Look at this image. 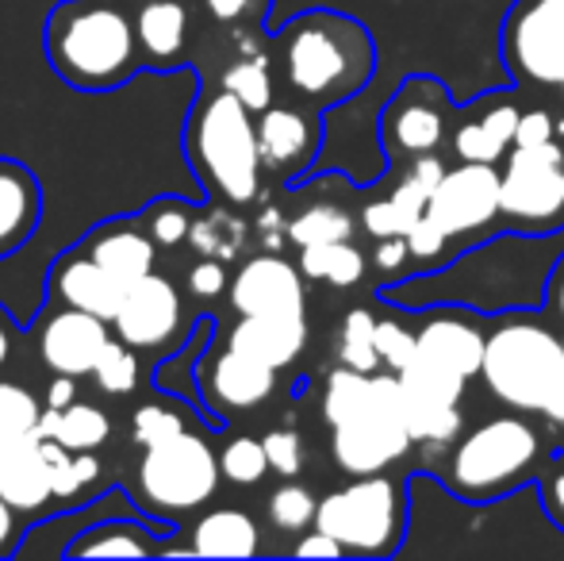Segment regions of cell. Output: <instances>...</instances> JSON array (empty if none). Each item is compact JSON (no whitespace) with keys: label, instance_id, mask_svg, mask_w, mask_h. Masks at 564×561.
<instances>
[{"label":"cell","instance_id":"cell-51","mask_svg":"<svg viewBox=\"0 0 564 561\" xmlns=\"http://www.w3.org/2000/svg\"><path fill=\"white\" fill-rule=\"evenodd\" d=\"M261 4H265V0H204L208 15H212V20H219V23H238V20H246V15L261 12Z\"/></svg>","mask_w":564,"mask_h":561},{"label":"cell","instance_id":"cell-25","mask_svg":"<svg viewBox=\"0 0 564 561\" xmlns=\"http://www.w3.org/2000/svg\"><path fill=\"white\" fill-rule=\"evenodd\" d=\"M85 255H93L108 273H116L123 284L147 278L154 273V258H158V242L150 239L147 227H139L134 219H112L100 231H93L85 239Z\"/></svg>","mask_w":564,"mask_h":561},{"label":"cell","instance_id":"cell-7","mask_svg":"<svg viewBox=\"0 0 564 561\" xmlns=\"http://www.w3.org/2000/svg\"><path fill=\"white\" fill-rule=\"evenodd\" d=\"M315 527L346 547V558H392L408 535V485L392 473L354 477L319 500Z\"/></svg>","mask_w":564,"mask_h":561},{"label":"cell","instance_id":"cell-50","mask_svg":"<svg viewBox=\"0 0 564 561\" xmlns=\"http://www.w3.org/2000/svg\"><path fill=\"white\" fill-rule=\"evenodd\" d=\"M292 554H300V558H346V547L335 539V535H327V531H307L304 539L292 547Z\"/></svg>","mask_w":564,"mask_h":561},{"label":"cell","instance_id":"cell-37","mask_svg":"<svg viewBox=\"0 0 564 561\" xmlns=\"http://www.w3.org/2000/svg\"><path fill=\"white\" fill-rule=\"evenodd\" d=\"M93 377H97V389L108 392V397H127V392H134V385H139V358H134V346H127L123 338H119V343L112 338V343L105 346V354H100Z\"/></svg>","mask_w":564,"mask_h":561},{"label":"cell","instance_id":"cell-17","mask_svg":"<svg viewBox=\"0 0 564 561\" xmlns=\"http://www.w3.org/2000/svg\"><path fill=\"white\" fill-rule=\"evenodd\" d=\"M108 343H112L108 320L82 312V308H58L39 323V358L46 362L51 374L93 377Z\"/></svg>","mask_w":564,"mask_h":561},{"label":"cell","instance_id":"cell-9","mask_svg":"<svg viewBox=\"0 0 564 561\" xmlns=\"http://www.w3.org/2000/svg\"><path fill=\"white\" fill-rule=\"evenodd\" d=\"M219 477H224V465H219L216 450L208 446V439L196 431H181L158 446H147V454H142V504L165 511V516L196 511L216 496Z\"/></svg>","mask_w":564,"mask_h":561},{"label":"cell","instance_id":"cell-31","mask_svg":"<svg viewBox=\"0 0 564 561\" xmlns=\"http://www.w3.org/2000/svg\"><path fill=\"white\" fill-rule=\"evenodd\" d=\"M465 377L449 374V369L434 366V362L426 358H411L408 366L400 369V389L408 400H419V404H460V397H465Z\"/></svg>","mask_w":564,"mask_h":561},{"label":"cell","instance_id":"cell-3","mask_svg":"<svg viewBox=\"0 0 564 561\" xmlns=\"http://www.w3.org/2000/svg\"><path fill=\"white\" fill-rule=\"evenodd\" d=\"M276 58L296 97H304L312 108H335L369 85L377 69V46L361 20L330 8H312L276 31Z\"/></svg>","mask_w":564,"mask_h":561},{"label":"cell","instance_id":"cell-12","mask_svg":"<svg viewBox=\"0 0 564 561\" xmlns=\"http://www.w3.org/2000/svg\"><path fill=\"white\" fill-rule=\"evenodd\" d=\"M449 93L438 77L415 74L392 93L380 116V142L388 158L438 154L449 131Z\"/></svg>","mask_w":564,"mask_h":561},{"label":"cell","instance_id":"cell-6","mask_svg":"<svg viewBox=\"0 0 564 561\" xmlns=\"http://www.w3.org/2000/svg\"><path fill=\"white\" fill-rule=\"evenodd\" d=\"M185 154L193 162L204 188L219 193L230 204H250L261 188V147L253 112L235 97L219 89L216 97H204L188 116Z\"/></svg>","mask_w":564,"mask_h":561},{"label":"cell","instance_id":"cell-32","mask_svg":"<svg viewBox=\"0 0 564 561\" xmlns=\"http://www.w3.org/2000/svg\"><path fill=\"white\" fill-rule=\"evenodd\" d=\"M338 358L341 366L361 369V374H377L380 366V350H377V315L365 312V308H354L346 312L338 331Z\"/></svg>","mask_w":564,"mask_h":561},{"label":"cell","instance_id":"cell-41","mask_svg":"<svg viewBox=\"0 0 564 561\" xmlns=\"http://www.w3.org/2000/svg\"><path fill=\"white\" fill-rule=\"evenodd\" d=\"M185 431V420H181V412H173V408H158V404H147V408H134L131 416V439L139 442V446H158V442L173 439V434Z\"/></svg>","mask_w":564,"mask_h":561},{"label":"cell","instance_id":"cell-24","mask_svg":"<svg viewBox=\"0 0 564 561\" xmlns=\"http://www.w3.org/2000/svg\"><path fill=\"white\" fill-rule=\"evenodd\" d=\"M43 216V188L23 162L0 158V258L15 255L35 235Z\"/></svg>","mask_w":564,"mask_h":561},{"label":"cell","instance_id":"cell-13","mask_svg":"<svg viewBox=\"0 0 564 561\" xmlns=\"http://www.w3.org/2000/svg\"><path fill=\"white\" fill-rule=\"evenodd\" d=\"M116 335L134 350H170L188 323V308L181 289L162 273L131 281L123 304L116 312Z\"/></svg>","mask_w":564,"mask_h":561},{"label":"cell","instance_id":"cell-26","mask_svg":"<svg viewBox=\"0 0 564 561\" xmlns=\"http://www.w3.org/2000/svg\"><path fill=\"white\" fill-rule=\"evenodd\" d=\"M139 23V46L147 69L170 74L185 62L188 54V12L181 0H150L134 12Z\"/></svg>","mask_w":564,"mask_h":561},{"label":"cell","instance_id":"cell-10","mask_svg":"<svg viewBox=\"0 0 564 561\" xmlns=\"http://www.w3.org/2000/svg\"><path fill=\"white\" fill-rule=\"evenodd\" d=\"M499 219L511 231L550 235L564 227V150L511 147L499 170Z\"/></svg>","mask_w":564,"mask_h":561},{"label":"cell","instance_id":"cell-30","mask_svg":"<svg viewBox=\"0 0 564 561\" xmlns=\"http://www.w3.org/2000/svg\"><path fill=\"white\" fill-rule=\"evenodd\" d=\"M300 270L312 281H327V284H335V289H354V284H361L369 262H365V255L354 242L341 239V242L300 247Z\"/></svg>","mask_w":564,"mask_h":561},{"label":"cell","instance_id":"cell-45","mask_svg":"<svg viewBox=\"0 0 564 561\" xmlns=\"http://www.w3.org/2000/svg\"><path fill=\"white\" fill-rule=\"evenodd\" d=\"M224 289H230L224 258H200V262L188 270V292H193L196 300H216Z\"/></svg>","mask_w":564,"mask_h":561},{"label":"cell","instance_id":"cell-29","mask_svg":"<svg viewBox=\"0 0 564 561\" xmlns=\"http://www.w3.org/2000/svg\"><path fill=\"white\" fill-rule=\"evenodd\" d=\"M158 554L154 535L134 519H105L66 547V558H147Z\"/></svg>","mask_w":564,"mask_h":561},{"label":"cell","instance_id":"cell-43","mask_svg":"<svg viewBox=\"0 0 564 561\" xmlns=\"http://www.w3.org/2000/svg\"><path fill=\"white\" fill-rule=\"evenodd\" d=\"M265 454H269V470L281 473V477H296L304 470V442L296 431H269L265 439Z\"/></svg>","mask_w":564,"mask_h":561},{"label":"cell","instance_id":"cell-11","mask_svg":"<svg viewBox=\"0 0 564 561\" xmlns=\"http://www.w3.org/2000/svg\"><path fill=\"white\" fill-rule=\"evenodd\" d=\"M499 51L514 82L564 93V0H514Z\"/></svg>","mask_w":564,"mask_h":561},{"label":"cell","instance_id":"cell-35","mask_svg":"<svg viewBox=\"0 0 564 561\" xmlns=\"http://www.w3.org/2000/svg\"><path fill=\"white\" fill-rule=\"evenodd\" d=\"M242 235H246L242 219L227 216V212H208L204 219H193L188 239H193V247L204 258H230L242 247Z\"/></svg>","mask_w":564,"mask_h":561},{"label":"cell","instance_id":"cell-15","mask_svg":"<svg viewBox=\"0 0 564 561\" xmlns=\"http://www.w3.org/2000/svg\"><path fill=\"white\" fill-rule=\"evenodd\" d=\"M196 389H200L204 404L216 416L253 412V408H261L276 392V369L235 350V346H224V350L200 358Z\"/></svg>","mask_w":564,"mask_h":561},{"label":"cell","instance_id":"cell-36","mask_svg":"<svg viewBox=\"0 0 564 561\" xmlns=\"http://www.w3.org/2000/svg\"><path fill=\"white\" fill-rule=\"evenodd\" d=\"M224 89L235 93L253 116L265 112L269 100H273V77L265 69V58H238L224 74Z\"/></svg>","mask_w":564,"mask_h":561},{"label":"cell","instance_id":"cell-18","mask_svg":"<svg viewBox=\"0 0 564 561\" xmlns=\"http://www.w3.org/2000/svg\"><path fill=\"white\" fill-rule=\"evenodd\" d=\"M227 296L238 315H261V312L307 315L304 270L284 262L281 255L250 258V262L238 270V278L230 281Z\"/></svg>","mask_w":564,"mask_h":561},{"label":"cell","instance_id":"cell-20","mask_svg":"<svg viewBox=\"0 0 564 561\" xmlns=\"http://www.w3.org/2000/svg\"><path fill=\"white\" fill-rule=\"evenodd\" d=\"M46 292H51V304L58 300L62 308H82V312H93L112 323L119 304H123L127 284L119 281L116 273H108L97 258L77 247V250H69V255H62V262L51 270Z\"/></svg>","mask_w":564,"mask_h":561},{"label":"cell","instance_id":"cell-55","mask_svg":"<svg viewBox=\"0 0 564 561\" xmlns=\"http://www.w3.org/2000/svg\"><path fill=\"white\" fill-rule=\"evenodd\" d=\"M12 350H15V331H12V320H8V312L0 308V366L12 358Z\"/></svg>","mask_w":564,"mask_h":561},{"label":"cell","instance_id":"cell-46","mask_svg":"<svg viewBox=\"0 0 564 561\" xmlns=\"http://www.w3.org/2000/svg\"><path fill=\"white\" fill-rule=\"evenodd\" d=\"M361 227L372 235V239H392V235H403V219L400 212H395L392 196H384V201H369L361 212Z\"/></svg>","mask_w":564,"mask_h":561},{"label":"cell","instance_id":"cell-27","mask_svg":"<svg viewBox=\"0 0 564 561\" xmlns=\"http://www.w3.org/2000/svg\"><path fill=\"white\" fill-rule=\"evenodd\" d=\"M188 550L200 558H253L261 550V531L246 511L216 508L193 527Z\"/></svg>","mask_w":564,"mask_h":561},{"label":"cell","instance_id":"cell-2","mask_svg":"<svg viewBox=\"0 0 564 561\" xmlns=\"http://www.w3.org/2000/svg\"><path fill=\"white\" fill-rule=\"evenodd\" d=\"M51 69L82 93H108L147 69L127 0H62L43 28Z\"/></svg>","mask_w":564,"mask_h":561},{"label":"cell","instance_id":"cell-23","mask_svg":"<svg viewBox=\"0 0 564 561\" xmlns=\"http://www.w3.org/2000/svg\"><path fill=\"white\" fill-rule=\"evenodd\" d=\"M522 112L503 97H480L473 112L465 116L457 131H453V150L460 162H503L507 150L514 147V131H519Z\"/></svg>","mask_w":564,"mask_h":561},{"label":"cell","instance_id":"cell-47","mask_svg":"<svg viewBox=\"0 0 564 561\" xmlns=\"http://www.w3.org/2000/svg\"><path fill=\"white\" fill-rule=\"evenodd\" d=\"M545 142H557V120L545 108L522 112L519 131H514V147H545Z\"/></svg>","mask_w":564,"mask_h":561},{"label":"cell","instance_id":"cell-1","mask_svg":"<svg viewBox=\"0 0 564 561\" xmlns=\"http://www.w3.org/2000/svg\"><path fill=\"white\" fill-rule=\"evenodd\" d=\"M564 255V227L550 235L507 231L499 239L465 250L442 270L419 273V281L438 284V304H460L484 315L530 312L545 308L550 273Z\"/></svg>","mask_w":564,"mask_h":561},{"label":"cell","instance_id":"cell-8","mask_svg":"<svg viewBox=\"0 0 564 561\" xmlns=\"http://www.w3.org/2000/svg\"><path fill=\"white\" fill-rule=\"evenodd\" d=\"M415 446L403 423V389L400 374L384 369L372 374V397L357 416L346 423L330 427V454L335 465L346 477H369V473H384L395 462L408 457Z\"/></svg>","mask_w":564,"mask_h":561},{"label":"cell","instance_id":"cell-19","mask_svg":"<svg viewBox=\"0 0 564 561\" xmlns=\"http://www.w3.org/2000/svg\"><path fill=\"white\" fill-rule=\"evenodd\" d=\"M323 142V128L315 108H289V105H269L258 112V147L261 165L276 177H296L315 162Z\"/></svg>","mask_w":564,"mask_h":561},{"label":"cell","instance_id":"cell-28","mask_svg":"<svg viewBox=\"0 0 564 561\" xmlns=\"http://www.w3.org/2000/svg\"><path fill=\"white\" fill-rule=\"evenodd\" d=\"M39 434L62 442V446L74 450V454H89V450L97 454L108 442V434H112V420H108L97 404H77L74 400V404H66V408H46L43 423H39Z\"/></svg>","mask_w":564,"mask_h":561},{"label":"cell","instance_id":"cell-34","mask_svg":"<svg viewBox=\"0 0 564 561\" xmlns=\"http://www.w3.org/2000/svg\"><path fill=\"white\" fill-rule=\"evenodd\" d=\"M315 516H319V500H315L304 485H296V481H289V485H281L269 496V524H273L276 531L300 535L315 524Z\"/></svg>","mask_w":564,"mask_h":561},{"label":"cell","instance_id":"cell-14","mask_svg":"<svg viewBox=\"0 0 564 561\" xmlns=\"http://www.w3.org/2000/svg\"><path fill=\"white\" fill-rule=\"evenodd\" d=\"M426 216L449 235L465 239L499 219V165L496 162H460L446 170L431 196Z\"/></svg>","mask_w":564,"mask_h":561},{"label":"cell","instance_id":"cell-52","mask_svg":"<svg viewBox=\"0 0 564 561\" xmlns=\"http://www.w3.org/2000/svg\"><path fill=\"white\" fill-rule=\"evenodd\" d=\"M15 511H20V508H15L12 500H4V496H0V558L12 554V542H15V535H20Z\"/></svg>","mask_w":564,"mask_h":561},{"label":"cell","instance_id":"cell-33","mask_svg":"<svg viewBox=\"0 0 564 561\" xmlns=\"http://www.w3.org/2000/svg\"><path fill=\"white\" fill-rule=\"evenodd\" d=\"M289 235L296 247H315V242H341L354 235V216H349L346 208H338V204L330 201H319L312 204V208H304L300 216H292L289 224Z\"/></svg>","mask_w":564,"mask_h":561},{"label":"cell","instance_id":"cell-38","mask_svg":"<svg viewBox=\"0 0 564 561\" xmlns=\"http://www.w3.org/2000/svg\"><path fill=\"white\" fill-rule=\"evenodd\" d=\"M219 465H224V477L230 481V485H258V481L269 473L265 442L250 439V434H238V439H230L224 446Z\"/></svg>","mask_w":564,"mask_h":561},{"label":"cell","instance_id":"cell-53","mask_svg":"<svg viewBox=\"0 0 564 561\" xmlns=\"http://www.w3.org/2000/svg\"><path fill=\"white\" fill-rule=\"evenodd\" d=\"M545 308H550V312L564 323V255L557 258V266H553V273H550V292H545Z\"/></svg>","mask_w":564,"mask_h":561},{"label":"cell","instance_id":"cell-16","mask_svg":"<svg viewBox=\"0 0 564 561\" xmlns=\"http://www.w3.org/2000/svg\"><path fill=\"white\" fill-rule=\"evenodd\" d=\"M484 350H488V335L480 331V323L473 320V308L460 304H438L426 308L423 323L415 331V354L434 366L449 369V374L480 377Z\"/></svg>","mask_w":564,"mask_h":561},{"label":"cell","instance_id":"cell-40","mask_svg":"<svg viewBox=\"0 0 564 561\" xmlns=\"http://www.w3.org/2000/svg\"><path fill=\"white\" fill-rule=\"evenodd\" d=\"M142 227H147L158 247H177V242H185L188 231H193V212L177 201H158V204H150V212L142 216Z\"/></svg>","mask_w":564,"mask_h":561},{"label":"cell","instance_id":"cell-39","mask_svg":"<svg viewBox=\"0 0 564 561\" xmlns=\"http://www.w3.org/2000/svg\"><path fill=\"white\" fill-rule=\"evenodd\" d=\"M46 408L39 404V397L23 385L0 381V431L4 434H35L43 423Z\"/></svg>","mask_w":564,"mask_h":561},{"label":"cell","instance_id":"cell-57","mask_svg":"<svg viewBox=\"0 0 564 561\" xmlns=\"http://www.w3.org/2000/svg\"><path fill=\"white\" fill-rule=\"evenodd\" d=\"M561 338H564V335H561Z\"/></svg>","mask_w":564,"mask_h":561},{"label":"cell","instance_id":"cell-21","mask_svg":"<svg viewBox=\"0 0 564 561\" xmlns=\"http://www.w3.org/2000/svg\"><path fill=\"white\" fill-rule=\"evenodd\" d=\"M0 496L15 508L35 511L54 500L51 457L43 450V434H4L0 431Z\"/></svg>","mask_w":564,"mask_h":561},{"label":"cell","instance_id":"cell-4","mask_svg":"<svg viewBox=\"0 0 564 561\" xmlns=\"http://www.w3.org/2000/svg\"><path fill=\"white\" fill-rule=\"evenodd\" d=\"M550 454L553 442L534 423V416L511 408V412L491 416L453 442L442 481L457 500L491 504L542 477Z\"/></svg>","mask_w":564,"mask_h":561},{"label":"cell","instance_id":"cell-22","mask_svg":"<svg viewBox=\"0 0 564 561\" xmlns=\"http://www.w3.org/2000/svg\"><path fill=\"white\" fill-rule=\"evenodd\" d=\"M227 346L250 354V358L265 362L273 369H284L304 354L307 346V315H289V312H261V315H242L230 327Z\"/></svg>","mask_w":564,"mask_h":561},{"label":"cell","instance_id":"cell-48","mask_svg":"<svg viewBox=\"0 0 564 561\" xmlns=\"http://www.w3.org/2000/svg\"><path fill=\"white\" fill-rule=\"evenodd\" d=\"M542 504L550 511V519L564 531V462H553L542 470Z\"/></svg>","mask_w":564,"mask_h":561},{"label":"cell","instance_id":"cell-42","mask_svg":"<svg viewBox=\"0 0 564 561\" xmlns=\"http://www.w3.org/2000/svg\"><path fill=\"white\" fill-rule=\"evenodd\" d=\"M377 350H380V366L400 374L415 358V331L400 320H377Z\"/></svg>","mask_w":564,"mask_h":561},{"label":"cell","instance_id":"cell-5","mask_svg":"<svg viewBox=\"0 0 564 561\" xmlns=\"http://www.w3.org/2000/svg\"><path fill=\"white\" fill-rule=\"evenodd\" d=\"M480 377L503 408L542 416L564 389V338L527 312H507L488 331Z\"/></svg>","mask_w":564,"mask_h":561},{"label":"cell","instance_id":"cell-44","mask_svg":"<svg viewBox=\"0 0 564 561\" xmlns=\"http://www.w3.org/2000/svg\"><path fill=\"white\" fill-rule=\"evenodd\" d=\"M408 247H411V262H442V255L449 247V235L431 216H423L408 231Z\"/></svg>","mask_w":564,"mask_h":561},{"label":"cell","instance_id":"cell-49","mask_svg":"<svg viewBox=\"0 0 564 561\" xmlns=\"http://www.w3.org/2000/svg\"><path fill=\"white\" fill-rule=\"evenodd\" d=\"M377 270L384 273V278H395V273L403 270V266L411 262V247H408V235H392V239H377Z\"/></svg>","mask_w":564,"mask_h":561},{"label":"cell","instance_id":"cell-56","mask_svg":"<svg viewBox=\"0 0 564 561\" xmlns=\"http://www.w3.org/2000/svg\"><path fill=\"white\" fill-rule=\"evenodd\" d=\"M545 420H550L553 427H561V431H564V389L557 392V397H553V404L550 408H545Z\"/></svg>","mask_w":564,"mask_h":561},{"label":"cell","instance_id":"cell-54","mask_svg":"<svg viewBox=\"0 0 564 561\" xmlns=\"http://www.w3.org/2000/svg\"><path fill=\"white\" fill-rule=\"evenodd\" d=\"M74 381H77V377H66V374L54 377V385L46 389V408H66V404H74Z\"/></svg>","mask_w":564,"mask_h":561}]
</instances>
